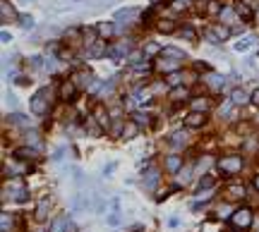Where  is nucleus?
Listing matches in <instances>:
<instances>
[{
    "mask_svg": "<svg viewBox=\"0 0 259 232\" xmlns=\"http://www.w3.org/2000/svg\"><path fill=\"white\" fill-rule=\"evenodd\" d=\"M51 103H53V91L51 89H39L36 94L31 96V113L46 115L51 110Z\"/></svg>",
    "mask_w": 259,
    "mask_h": 232,
    "instance_id": "f257e3e1",
    "label": "nucleus"
},
{
    "mask_svg": "<svg viewBox=\"0 0 259 232\" xmlns=\"http://www.w3.org/2000/svg\"><path fill=\"white\" fill-rule=\"evenodd\" d=\"M218 170L223 173V175H238L240 170H243V156H223L221 161H218Z\"/></svg>",
    "mask_w": 259,
    "mask_h": 232,
    "instance_id": "f03ea898",
    "label": "nucleus"
},
{
    "mask_svg": "<svg viewBox=\"0 0 259 232\" xmlns=\"http://www.w3.org/2000/svg\"><path fill=\"white\" fill-rule=\"evenodd\" d=\"M231 225L238 228V230H247L252 225V211L250 208H238L231 216Z\"/></svg>",
    "mask_w": 259,
    "mask_h": 232,
    "instance_id": "7ed1b4c3",
    "label": "nucleus"
},
{
    "mask_svg": "<svg viewBox=\"0 0 259 232\" xmlns=\"http://www.w3.org/2000/svg\"><path fill=\"white\" fill-rule=\"evenodd\" d=\"M75 94H77V84L72 82V79H65V82L60 84V91H58V96H60V101H65V103H70V101L75 98Z\"/></svg>",
    "mask_w": 259,
    "mask_h": 232,
    "instance_id": "20e7f679",
    "label": "nucleus"
},
{
    "mask_svg": "<svg viewBox=\"0 0 259 232\" xmlns=\"http://www.w3.org/2000/svg\"><path fill=\"white\" fill-rule=\"evenodd\" d=\"M223 196H226V201H240L245 196V187L243 184H228L223 189Z\"/></svg>",
    "mask_w": 259,
    "mask_h": 232,
    "instance_id": "39448f33",
    "label": "nucleus"
},
{
    "mask_svg": "<svg viewBox=\"0 0 259 232\" xmlns=\"http://www.w3.org/2000/svg\"><path fill=\"white\" fill-rule=\"evenodd\" d=\"M228 36H231V29H228V27H223V24H221V27H214L211 31H209V34H206V39H209L211 43H221V41H226Z\"/></svg>",
    "mask_w": 259,
    "mask_h": 232,
    "instance_id": "423d86ee",
    "label": "nucleus"
},
{
    "mask_svg": "<svg viewBox=\"0 0 259 232\" xmlns=\"http://www.w3.org/2000/svg\"><path fill=\"white\" fill-rule=\"evenodd\" d=\"M48 213H51V199H48V196H43L41 201H39V206H36V213H34V218L39 220V223H43V220L48 218Z\"/></svg>",
    "mask_w": 259,
    "mask_h": 232,
    "instance_id": "0eeeda50",
    "label": "nucleus"
},
{
    "mask_svg": "<svg viewBox=\"0 0 259 232\" xmlns=\"http://www.w3.org/2000/svg\"><path fill=\"white\" fill-rule=\"evenodd\" d=\"M204 122H206V115H204V113H197V110H192L190 115L185 117V124H187V127H192V129L202 127Z\"/></svg>",
    "mask_w": 259,
    "mask_h": 232,
    "instance_id": "6e6552de",
    "label": "nucleus"
},
{
    "mask_svg": "<svg viewBox=\"0 0 259 232\" xmlns=\"http://www.w3.org/2000/svg\"><path fill=\"white\" fill-rule=\"evenodd\" d=\"M94 117H96V122L101 124L103 129H108V124H110V120H108V110H106V106H96L94 108Z\"/></svg>",
    "mask_w": 259,
    "mask_h": 232,
    "instance_id": "1a4fd4ad",
    "label": "nucleus"
},
{
    "mask_svg": "<svg viewBox=\"0 0 259 232\" xmlns=\"http://www.w3.org/2000/svg\"><path fill=\"white\" fill-rule=\"evenodd\" d=\"M182 161H185V158H180L177 153H171V156H166V168H168L171 173H180Z\"/></svg>",
    "mask_w": 259,
    "mask_h": 232,
    "instance_id": "9d476101",
    "label": "nucleus"
},
{
    "mask_svg": "<svg viewBox=\"0 0 259 232\" xmlns=\"http://www.w3.org/2000/svg\"><path fill=\"white\" fill-rule=\"evenodd\" d=\"M137 134H139V124L135 120H127L123 124V139H135Z\"/></svg>",
    "mask_w": 259,
    "mask_h": 232,
    "instance_id": "9b49d317",
    "label": "nucleus"
},
{
    "mask_svg": "<svg viewBox=\"0 0 259 232\" xmlns=\"http://www.w3.org/2000/svg\"><path fill=\"white\" fill-rule=\"evenodd\" d=\"M72 82L80 84V86H86V89H89V86H94V77H91L89 72H77V74L72 77Z\"/></svg>",
    "mask_w": 259,
    "mask_h": 232,
    "instance_id": "f8f14e48",
    "label": "nucleus"
},
{
    "mask_svg": "<svg viewBox=\"0 0 259 232\" xmlns=\"http://www.w3.org/2000/svg\"><path fill=\"white\" fill-rule=\"evenodd\" d=\"M84 129H86V132H89L91 137H98L103 127H101V124L96 122V117H94V115H89V117H86V122H84Z\"/></svg>",
    "mask_w": 259,
    "mask_h": 232,
    "instance_id": "ddd939ff",
    "label": "nucleus"
},
{
    "mask_svg": "<svg viewBox=\"0 0 259 232\" xmlns=\"http://www.w3.org/2000/svg\"><path fill=\"white\" fill-rule=\"evenodd\" d=\"M36 153H39L36 149L24 146V149H17V151H14V158H17V161H31V158H36Z\"/></svg>",
    "mask_w": 259,
    "mask_h": 232,
    "instance_id": "4468645a",
    "label": "nucleus"
},
{
    "mask_svg": "<svg viewBox=\"0 0 259 232\" xmlns=\"http://www.w3.org/2000/svg\"><path fill=\"white\" fill-rule=\"evenodd\" d=\"M159 168H149V173L144 175V184H147V189H154L156 187V182H159Z\"/></svg>",
    "mask_w": 259,
    "mask_h": 232,
    "instance_id": "2eb2a0df",
    "label": "nucleus"
},
{
    "mask_svg": "<svg viewBox=\"0 0 259 232\" xmlns=\"http://www.w3.org/2000/svg\"><path fill=\"white\" fill-rule=\"evenodd\" d=\"M231 101L235 103V106H243V103H247V101H252V96H247L243 89H233Z\"/></svg>",
    "mask_w": 259,
    "mask_h": 232,
    "instance_id": "dca6fc26",
    "label": "nucleus"
},
{
    "mask_svg": "<svg viewBox=\"0 0 259 232\" xmlns=\"http://www.w3.org/2000/svg\"><path fill=\"white\" fill-rule=\"evenodd\" d=\"M159 69L166 72V74H175L177 69H180V60H164V62L159 65Z\"/></svg>",
    "mask_w": 259,
    "mask_h": 232,
    "instance_id": "f3484780",
    "label": "nucleus"
},
{
    "mask_svg": "<svg viewBox=\"0 0 259 232\" xmlns=\"http://www.w3.org/2000/svg\"><path fill=\"white\" fill-rule=\"evenodd\" d=\"M68 223L70 220L65 218V216H58V218L51 223V232H65L68 230Z\"/></svg>",
    "mask_w": 259,
    "mask_h": 232,
    "instance_id": "a211bd4d",
    "label": "nucleus"
},
{
    "mask_svg": "<svg viewBox=\"0 0 259 232\" xmlns=\"http://www.w3.org/2000/svg\"><path fill=\"white\" fill-rule=\"evenodd\" d=\"M80 36H84V31L82 29H68V31H65V41H72V46H77V43H82L80 41Z\"/></svg>",
    "mask_w": 259,
    "mask_h": 232,
    "instance_id": "6ab92c4d",
    "label": "nucleus"
},
{
    "mask_svg": "<svg viewBox=\"0 0 259 232\" xmlns=\"http://www.w3.org/2000/svg\"><path fill=\"white\" fill-rule=\"evenodd\" d=\"M103 53H108V51H106V43L103 41L91 43V48H89V58H101Z\"/></svg>",
    "mask_w": 259,
    "mask_h": 232,
    "instance_id": "aec40b11",
    "label": "nucleus"
},
{
    "mask_svg": "<svg viewBox=\"0 0 259 232\" xmlns=\"http://www.w3.org/2000/svg\"><path fill=\"white\" fill-rule=\"evenodd\" d=\"M113 31H115V27L108 24V22H101V24H98V34H101V39H110Z\"/></svg>",
    "mask_w": 259,
    "mask_h": 232,
    "instance_id": "412c9836",
    "label": "nucleus"
},
{
    "mask_svg": "<svg viewBox=\"0 0 259 232\" xmlns=\"http://www.w3.org/2000/svg\"><path fill=\"white\" fill-rule=\"evenodd\" d=\"M187 86H177V89H173L171 91V101H182V98H187Z\"/></svg>",
    "mask_w": 259,
    "mask_h": 232,
    "instance_id": "4be33fe9",
    "label": "nucleus"
},
{
    "mask_svg": "<svg viewBox=\"0 0 259 232\" xmlns=\"http://www.w3.org/2000/svg\"><path fill=\"white\" fill-rule=\"evenodd\" d=\"M0 10H2V22H10L14 17V10L10 7V2L7 0H2V5H0Z\"/></svg>",
    "mask_w": 259,
    "mask_h": 232,
    "instance_id": "5701e85b",
    "label": "nucleus"
},
{
    "mask_svg": "<svg viewBox=\"0 0 259 232\" xmlns=\"http://www.w3.org/2000/svg\"><path fill=\"white\" fill-rule=\"evenodd\" d=\"M10 122L17 124V127H29L27 115H22V113H14V115H10Z\"/></svg>",
    "mask_w": 259,
    "mask_h": 232,
    "instance_id": "b1692460",
    "label": "nucleus"
},
{
    "mask_svg": "<svg viewBox=\"0 0 259 232\" xmlns=\"http://www.w3.org/2000/svg\"><path fill=\"white\" fill-rule=\"evenodd\" d=\"M164 53V58L168 55L171 60H185V53L182 51H177V48H166V51H161Z\"/></svg>",
    "mask_w": 259,
    "mask_h": 232,
    "instance_id": "393cba45",
    "label": "nucleus"
},
{
    "mask_svg": "<svg viewBox=\"0 0 259 232\" xmlns=\"http://www.w3.org/2000/svg\"><path fill=\"white\" fill-rule=\"evenodd\" d=\"M206 82H209L211 89H221V86H223V79H221L218 74H214V72H209V74H206Z\"/></svg>",
    "mask_w": 259,
    "mask_h": 232,
    "instance_id": "a878e982",
    "label": "nucleus"
},
{
    "mask_svg": "<svg viewBox=\"0 0 259 232\" xmlns=\"http://www.w3.org/2000/svg\"><path fill=\"white\" fill-rule=\"evenodd\" d=\"M166 82H168L171 89H177V86H182V77L175 72V74H168V79H166Z\"/></svg>",
    "mask_w": 259,
    "mask_h": 232,
    "instance_id": "bb28decb",
    "label": "nucleus"
},
{
    "mask_svg": "<svg viewBox=\"0 0 259 232\" xmlns=\"http://www.w3.org/2000/svg\"><path fill=\"white\" fill-rule=\"evenodd\" d=\"M27 144H29V146H34L36 151H41V146H43L39 134H27Z\"/></svg>",
    "mask_w": 259,
    "mask_h": 232,
    "instance_id": "cd10ccee",
    "label": "nucleus"
},
{
    "mask_svg": "<svg viewBox=\"0 0 259 232\" xmlns=\"http://www.w3.org/2000/svg\"><path fill=\"white\" fill-rule=\"evenodd\" d=\"M185 134H182V132H177V134H173V139H171V146H173V149H180V146H182V144H185Z\"/></svg>",
    "mask_w": 259,
    "mask_h": 232,
    "instance_id": "c85d7f7f",
    "label": "nucleus"
},
{
    "mask_svg": "<svg viewBox=\"0 0 259 232\" xmlns=\"http://www.w3.org/2000/svg\"><path fill=\"white\" fill-rule=\"evenodd\" d=\"M159 31H164V34H173V31H175V22H159Z\"/></svg>",
    "mask_w": 259,
    "mask_h": 232,
    "instance_id": "c756f323",
    "label": "nucleus"
},
{
    "mask_svg": "<svg viewBox=\"0 0 259 232\" xmlns=\"http://www.w3.org/2000/svg\"><path fill=\"white\" fill-rule=\"evenodd\" d=\"M211 187H214V177H211V175H206V177L199 179V191L211 189Z\"/></svg>",
    "mask_w": 259,
    "mask_h": 232,
    "instance_id": "7c9ffc66",
    "label": "nucleus"
},
{
    "mask_svg": "<svg viewBox=\"0 0 259 232\" xmlns=\"http://www.w3.org/2000/svg\"><path fill=\"white\" fill-rule=\"evenodd\" d=\"M192 108L197 110V113H204V110L209 108V103H206L204 98H194V103H192Z\"/></svg>",
    "mask_w": 259,
    "mask_h": 232,
    "instance_id": "2f4dec72",
    "label": "nucleus"
},
{
    "mask_svg": "<svg viewBox=\"0 0 259 232\" xmlns=\"http://www.w3.org/2000/svg\"><path fill=\"white\" fill-rule=\"evenodd\" d=\"M132 120H135L139 127H144V124H149V115H144V113H135V115H132Z\"/></svg>",
    "mask_w": 259,
    "mask_h": 232,
    "instance_id": "473e14b6",
    "label": "nucleus"
},
{
    "mask_svg": "<svg viewBox=\"0 0 259 232\" xmlns=\"http://www.w3.org/2000/svg\"><path fill=\"white\" fill-rule=\"evenodd\" d=\"M144 53H147V58H149V55H156V53H161V48H159V43L149 41V43H147V48H144Z\"/></svg>",
    "mask_w": 259,
    "mask_h": 232,
    "instance_id": "72a5a7b5",
    "label": "nucleus"
},
{
    "mask_svg": "<svg viewBox=\"0 0 259 232\" xmlns=\"http://www.w3.org/2000/svg\"><path fill=\"white\" fill-rule=\"evenodd\" d=\"M139 60H142V53H139V51H132V53L127 55V62L135 65V67H139Z\"/></svg>",
    "mask_w": 259,
    "mask_h": 232,
    "instance_id": "f704fd0d",
    "label": "nucleus"
},
{
    "mask_svg": "<svg viewBox=\"0 0 259 232\" xmlns=\"http://www.w3.org/2000/svg\"><path fill=\"white\" fill-rule=\"evenodd\" d=\"M19 22H22V27L24 29H34V17H29V14H22Z\"/></svg>",
    "mask_w": 259,
    "mask_h": 232,
    "instance_id": "c9c22d12",
    "label": "nucleus"
},
{
    "mask_svg": "<svg viewBox=\"0 0 259 232\" xmlns=\"http://www.w3.org/2000/svg\"><path fill=\"white\" fill-rule=\"evenodd\" d=\"M12 228V218H10V213H2V232H10Z\"/></svg>",
    "mask_w": 259,
    "mask_h": 232,
    "instance_id": "e433bc0d",
    "label": "nucleus"
},
{
    "mask_svg": "<svg viewBox=\"0 0 259 232\" xmlns=\"http://www.w3.org/2000/svg\"><path fill=\"white\" fill-rule=\"evenodd\" d=\"M106 220H108V225H120V223H123V218H120V213H118V211H115V213H110Z\"/></svg>",
    "mask_w": 259,
    "mask_h": 232,
    "instance_id": "4c0bfd02",
    "label": "nucleus"
},
{
    "mask_svg": "<svg viewBox=\"0 0 259 232\" xmlns=\"http://www.w3.org/2000/svg\"><path fill=\"white\" fill-rule=\"evenodd\" d=\"M235 12L240 14V17H245V19H250V17H252V14H250V10H247V7H245V5H243V2H240V5L235 7Z\"/></svg>",
    "mask_w": 259,
    "mask_h": 232,
    "instance_id": "58836bf2",
    "label": "nucleus"
},
{
    "mask_svg": "<svg viewBox=\"0 0 259 232\" xmlns=\"http://www.w3.org/2000/svg\"><path fill=\"white\" fill-rule=\"evenodd\" d=\"M177 175H180V182H187V179H190V168H185V170H180Z\"/></svg>",
    "mask_w": 259,
    "mask_h": 232,
    "instance_id": "ea45409f",
    "label": "nucleus"
},
{
    "mask_svg": "<svg viewBox=\"0 0 259 232\" xmlns=\"http://www.w3.org/2000/svg\"><path fill=\"white\" fill-rule=\"evenodd\" d=\"M247 48H250V41H240V43H235V51H240V53H243V51H247Z\"/></svg>",
    "mask_w": 259,
    "mask_h": 232,
    "instance_id": "a19ab883",
    "label": "nucleus"
},
{
    "mask_svg": "<svg viewBox=\"0 0 259 232\" xmlns=\"http://www.w3.org/2000/svg\"><path fill=\"white\" fill-rule=\"evenodd\" d=\"M43 67L53 72V69H55V58H46V65H43Z\"/></svg>",
    "mask_w": 259,
    "mask_h": 232,
    "instance_id": "79ce46f5",
    "label": "nucleus"
},
{
    "mask_svg": "<svg viewBox=\"0 0 259 232\" xmlns=\"http://www.w3.org/2000/svg\"><path fill=\"white\" fill-rule=\"evenodd\" d=\"M180 34H182L185 39H190V41H194V31H192V29H182Z\"/></svg>",
    "mask_w": 259,
    "mask_h": 232,
    "instance_id": "37998d69",
    "label": "nucleus"
},
{
    "mask_svg": "<svg viewBox=\"0 0 259 232\" xmlns=\"http://www.w3.org/2000/svg\"><path fill=\"white\" fill-rule=\"evenodd\" d=\"M252 103L259 106V89H257V91H252Z\"/></svg>",
    "mask_w": 259,
    "mask_h": 232,
    "instance_id": "c03bdc74",
    "label": "nucleus"
},
{
    "mask_svg": "<svg viewBox=\"0 0 259 232\" xmlns=\"http://www.w3.org/2000/svg\"><path fill=\"white\" fill-rule=\"evenodd\" d=\"M255 189L259 191V175H257V177H255Z\"/></svg>",
    "mask_w": 259,
    "mask_h": 232,
    "instance_id": "a18cd8bd",
    "label": "nucleus"
},
{
    "mask_svg": "<svg viewBox=\"0 0 259 232\" xmlns=\"http://www.w3.org/2000/svg\"><path fill=\"white\" fill-rule=\"evenodd\" d=\"M151 2H159V0H151Z\"/></svg>",
    "mask_w": 259,
    "mask_h": 232,
    "instance_id": "49530a36",
    "label": "nucleus"
}]
</instances>
